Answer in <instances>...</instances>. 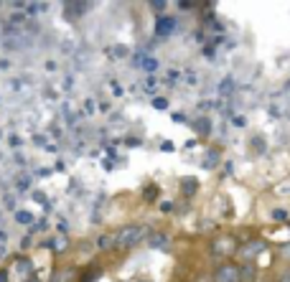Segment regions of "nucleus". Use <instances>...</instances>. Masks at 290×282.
Listing matches in <instances>:
<instances>
[{"instance_id": "nucleus-1", "label": "nucleus", "mask_w": 290, "mask_h": 282, "mask_svg": "<svg viewBox=\"0 0 290 282\" xmlns=\"http://www.w3.org/2000/svg\"><path fill=\"white\" fill-rule=\"evenodd\" d=\"M115 234H117V249H132L135 244H140L145 236H148V229L142 224H127Z\"/></svg>"}, {"instance_id": "nucleus-2", "label": "nucleus", "mask_w": 290, "mask_h": 282, "mask_svg": "<svg viewBox=\"0 0 290 282\" xmlns=\"http://www.w3.org/2000/svg\"><path fill=\"white\" fill-rule=\"evenodd\" d=\"M237 249H239V244H237V236H232V234L214 236V241H211V254L214 257H232Z\"/></svg>"}, {"instance_id": "nucleus-3", "label": "nucleus", "mask_w": 290, "mask_h": 282, "mask_svg": "<svg viewBox=\"0 0 290 282\" xmlns=\"http://www.w3.org/2000/svg\"><path fill=\"white\" fill-rule=\"evenodd\" d=\"M214 282H242V279H239V267L232 264V262L219 264L216 272H214Z\"/></svg>"}, {"instance_id": "nucleus-4", "label": "nucleus", "mask_w": 290, "mask_h": 282, "mask_svg": "<svg viewBox=\"0 0 290 282\" xmlns=\"http://www.w3.org/2000/svg\"><path fill=\"white\" fill-rule=\"evenodd\" d=\"M87 8H89V3H82V0H66L64 3V16L69 21H77V18H82L87 13Z\"/></svg>"}, {"instance_id": "nucleus-5", "label": "nucleus", "mask_w": 290, "mask_h": 282, "mask_svg": "<svg viewBox=\"0 0 290 282\" xmlns=\"http://www.w3.org/2000/svg\"><path fill=\"white\" fill-rule=\"evenodd\" d=\"M265 246H267V244H265L262 239H252V241H247V244L242 246V252H239V254H242L247 262H255V257H257L260 252H265Z\"/></svg>"}, {"instance_id": "nucleus-6", "label": "nucleus", "mask_w": 290, "mask_h": 282, "mask_svg": "<svg viewBox=\"0 0 290 282\" xmlns=\"http://www.w3.org/2000/svg\"><path fill=\"white\" fill-rule=\"evenodd\" d=\"M176 31V18L173 16H158L156 21V33L158 36H171Z\"/></svg>"}, {"instance_id": "nucleus-7", "label": "nucleus", "mask_w": 290, "mask_h": 282, "mask_svg": "<svg viewBox=\"0 0 290 282\" xmlns=\"http://www.w3.org/2000/svg\"><path fill=\"white\" fill-rule=\"evenodd\" d=\"M16 272L21 274V282H28L31 274H33V264H31V259H28V257H18V259H16Z\"/></svg>"}, {"instance_id": "nucleus-8", "label": "nucleus", "mask_w": 290, "mask_h": 282, "mask_svg": "<svg viewBox=\"0 0 290 282\" xmlns=\"http://www.w3.org/2000/svg\"><path fill=\"white\" fill-rule=\"evenodd\" d=\"M115 246H117V234L115 231H107V234L97 236V249L107 252V249H115Z\"/></svg>"}, {"instance_id": "nucleus-9", "label": "nucleus", "mask_w": 290, "mask_h": 282, "mask_svg": "<svg viewBox=\"0 0 290 282\" xmlns=\"http://www.w3.org/2000/svg\"><path fill=\"white\" fill-rule=\"evenodd\" d=\"M148 244H151V246H156V249H166V246H168V234L156 231V234H151V236H148Z\"/></svg>"}, {"instance_id": "nucleus-10", "label": "nucleus", "mask_w": 290, "mask_h": 282, "mask_svg": "<svg viewBox=\"0 0 290 282\" xmlns=\"http://www.w3.org/2000/svg\"><path fill=\"white\" fill-rule=\"evenodd\" d=\"M255 277H257L255 262H247V267H242V269H239V279H242V282H255Z\"/></svg>"}, {"instance_id": "nucleus-11", "label": "nucleus", "mask_w": 290, "mask_h": 282, "mask_svg": "<svg viewBox=\"0 0 290 282\" xmlns=\"http://www.w3.org/2000/svg\"><path fill=\"white\" fill-rule=\"evenodd\" d=\"M107 54H110L112 59H125V56L130 54V49H127V46H110Z\"/></svg>"}, {"instance_id": "nucleus-12", "label": "nucleus", "mask_w": 290, "mask_h": 282, "mask_svg": "<svg viewBox=\"0 0 290 282\" xmlns=\"http://www.w3.org/2000/svg\"><path fill=\"white\" fill-rule=\"evenodd\" d=\"M196 188H199V183H196L194 178H186V181L181 183V191H184L186 196H194V193H196Z\"/></svg>"}, {"instance_id": "nucleus-13", "label": "nucleus", "mask_w": 290, "mask_h": 282, "mask_svg": "<svg viewBox=\"0 0 290 282\" xmlns=\"http://www.w3.org/2000/svg\"><path fill=\"white\" fill-rule=\"evenodd\" d=\"M16 221H18V224H31V221H33V214H31V211H18V214H16Z\"/></svg>"}, {"instance_id": "nucleus-14", "label": "nucleus", "mask_w": 290, "mask_h": 282, "mask_svg": "<svg viewBox=\"0 0 290 282\" xmlns=\"http://www.w3.org/2000/svg\"><path fill=\"white\" fill-rule=\"evenodd\" d=\"M142 69L148 72V74H153V72L158 69V61H156V59H142Z\"/></svg>"}, {"instance_id": "nucleus-15", "label": "nucleus", "mask_w": 290, "mask_h": 282, "mask_svg": "<svg viewBox=\"0 0 290 282\" xmlns=\"http://www.w3.org/2000/svg\"><path fill=\"white\" fill-rule=\"evenodd\" d=\"M46 8H49L46 3H26V11H31L33 16H36V13H41V11H46Z\"/></svg>"}, {"instance_id": "nucleus-16", "label": "nucleus", "mask_w": 290, "mask_h": 282, "mask_svg": "<svg viewBox=\"0 0 290 282\" xmlns=\"http://www.w3.org/2000/svg\"><path fill=\"white\" fill-rule=\"evenodd\" d=\"M272 219H275V221H280V224H285V221H290V216H287V211H282V208H275V211H272Z\"/></svg>"}, {"instance_id": "nucleus-17", "label": "nucleus", "mask_w": 290, "mask_h": 282, "mask_svg": "<svg viewBox=\"0 0 290 282\" xmlns=\"http://www.w3.org/2000/svg\"><path fill=\"white\" fill-rule=\"evenodd\" d=\"M216 160H219V153H216V150H211V153H209V158L204 160V168H214V165H216Z\"/></svg>"}, {"instance_id": "nucleus-18", "label": "nucleus", "mask_w": 290, "mask_h": 282, "mask_svg": "<svg viewBox=\"0 0 290 282\" xmlns=\"http://www.w3.org/2000/svg\"><path fill=\"white\" fill-rule=\"evenodd\" d=\"M196 130H199V132H209V120H206V117H201V120L196 122Z\"/></svg>"}, {"instance_id": "nucleus-19", "label": "nucleus", "mask_w": 290, "mask_h": 282, "mask_svg": "<svg viewBox=\"0 0 290 282\" xmlns=\"http://www.w3.org/2000/svg\"><path fill=\"white\" fill-rule=\"evenodd\" d=\"M219 92H222V94H229V92H232V79H224L222 87H219Z\"/></svg>"}, {"instance_id": "nucleus-20", "label": "nucleus", "mask_w": 290, "mask_h": 282, "mask_svg": "<svg viewBox=\"0 0 290 282\" xmlns=\"http://www.w3.org/2000/svg\"><path fill=\"white\" fill-rule=\"evenodd\" d=\"M153 107H156V110H166V107H168V99L158 97V99H153Z\"/></svg>"}, {"instance_id": "nucleus-21", "label": "nucleus", "mask_w": 290, "mask_h": 282, "mask_svg": "<svg viewBox=\"0 0 290 282\" xmlns=\"http://www.w3.org/2000/svg\"><path fill=\"white\" fill-rule=\"evenodd\" d=\"M166 6H168V3H161V0H153V3H151L153 11H166Z\"/></svg>"}, {"instance_id": "nucleus-22", "label": "nucleus", "mask_w": 290, "mask_h": 282, "mask_svg": "<svg viewBox=\"0 0 290 282\" xmlns=\"http://www.w3.org/2000/svg\"><path fill=\"white\" fill-rule=\"evenodd\" d=\"M178 8H181V11H191V8H196V3H189V0H181V3H178Z\"/></svg>"}, {"instance_id": "nucleus-23", "label": "nucleus", "mask_w": 290, "mask_h": 282, "mask_svg": "<svg viewBox=\"0 0 290 282\" xmlns=\"http://www.w3.org/2000/svg\"><path fill=\"white\" fill-rule=\"evenodd\" d=\"M145 198H148V201H153V198H156V186H151V188H148V196H145Z\"/></svg>"}, {"instance_id": "nucleus-24", "label": "nucleus", "mask_w": 290, "mask_h": 282, "mask_svg": "<svg viewBox=\"0 0 290 282\" xmlns=\"http://www.w3.org/2000/svg\"><path fill=\"white\" fill-rule=\"evenodd\" d=\"M280 282H290V269H287L285 274H280Z\"/></svg>"}, {"instance_id": "nucleus-25", "label": "nucleus", "mask_w": 290, "mask_h": 282, "mask_svg": "<svg viewBox=\"0 0 290 282\" xmlns=\"http://www.w3.org/2000/svg\"><path fill=\"white\" fill-rule=\"evenodd\" d=\"M0 282H8V272H6V269L0 272Z\"/></svg>"}, {"instance_id": "nucleus-26", "label": "nucleus", "mask_w": 290, "mask_h": 282, "mask_svg": "<svg viewBox=\"0 0 290 282\" xmlns=\"http://www.w3.org/2000/svg\"><path fill=\"white\" fill-rule=\"evenodd\" d=\"M282 254H285V259H290V244H287V246L282 249Z\"/></svg>"}, {"instance_id": "nucleus-27", "label": "nucleus", "mask_w": 290, "mask_h": 282, "mask_svg": "<svg viewBox=\"0 0 290 282\" xmlns=\"http://www.w3.org/2000/svg\"><path fill=\"white\" fill-rule=\"evenodd\" d=\"M142 282H151V279H142Z\"/></svg>"}]
</instances>
